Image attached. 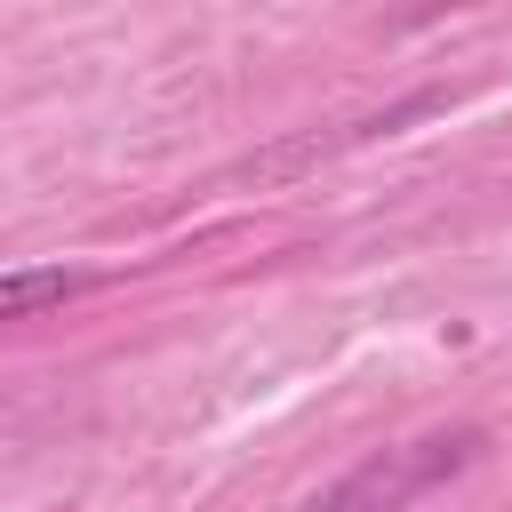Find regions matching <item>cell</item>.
Instances as JSON below:
<instances>
[{
    "label": "cell",
    "mask_w": 512,
    "mask_h": 512,
    "mask_svg": "<svg viewBox=\"0 0 512 512\" xmlns=\"http://www.w3.org/2000/svg\"><path fill=\"white\" fill-rule=\"evenodd\" d=\"M480 456V432H424L408 448H384L368 456L360 472H344L328 496H312L304 512H408L424 488H440L448 472H464Z\"/></svg>",
    "instance_id": "cell-1"
},
{
    "label": "cell",
    "mask_w": 512,
    "mask_h": 512,
    "mask_svg": "<svg viewBox=\"0 0 512 512\" xmlns=\"http://www.w3.org/2000/svg\"><path fill=\"white\" fill-rule=\"evenodd\" d=\"M88 288V272H8L0 280V312L8 320H32L40 304H64V296H80Z\"/></svg>",
    "instance_id": "cell-2"
}]
</instances>
